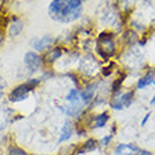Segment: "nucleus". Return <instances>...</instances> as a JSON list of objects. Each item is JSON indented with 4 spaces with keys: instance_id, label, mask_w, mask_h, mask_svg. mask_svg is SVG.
<instances>
[{
    "instance_id": "1",
    "label": "nucleus",
    "mask_w": 155,
    "mask_h": 155,
    "mask_svg": "<svg viewBox=\"0 0 155 155\" xmlns=\"http://www.w3.org/2000/svg\"><path fill=\"white\" fill-rule=\"evenodd\" d=\"M82 12V0H52L48 7L51 18L61 23L76 20Z\"/></svg>"
},
{
    "instance_id": "2",
    "label": "nucleus",
    "mask_w": 155,
    "mask_h": 155,
    "mask_svg": "<svg viewBox=\"0 0 155 155\" xmlns=\"http://www.w3.org/2000/svg\"><path fill=\"white\" fill-rule=\"evenodd\" d=\"M37 83H38V81H31V82H28V83L17 86L16 89H13L12 93H10V100H12V102H20V100L25 99L27 94H28V92L33 89L34 85H37Z\"/></svg>"
},
{
    "instance_id": "3",
    "label": "nucleus",
    "mask_w": 155,
    "mask_h": 155,
    "mask_svg": "<svg viewBox=\"0 0 155 155\" xmlns=\"http://www.w3.org/2000/svg\"><path fill=\"white\" fill-rule=\"evenodd\" d=\"M24 65L28 69V72H35L41 65V58L38 54L35 52H27L24 55Z\"/></svg>"
},
{
    "instance_id": "4",
    "label": "nucleus",
    "mask_w": 155,
    "mask_h": 155,
    "mask_svg": "<svg viewBox=\"0 0 155 155\" xmlns=\"http://www.w3.org/2000/svg\"><path fill=\"white\" fill-rule=\"evenodd\" d=\"M54 44V38L51 35H44V37L41 38H34L31 41V45H33V48L35 51H47V49Z\"/></svg>"
},
{
    "instance_id": "5",
    "label": "nucleus",
    "mask_w": 155,
    "mask_h": 155,
    "mask_svg": "<svg viewBox=\"0 0 155 155\" xmlns=\"http://www.w3.org/2000/svg\"><path fill=\"white\" fill-rule=\"evenodd\" d=\"M133 92H128V93H124V94H120L117 97L113 100V109L116 110H121L124 109L126 106H128L131 103V99H133Z\"/></svg>"
},
{
    "instance_id": "6",
    "label": "nucleus",
    "mask_w": 155,
    "mask_h": 155,
    "mask_svg": "<svg viewBox=\"0 0 155 155\" xmlns=\"http://www.w3.org/2000/svg\"><path fill=\"white\" fill-rule=\"evenodd\" d=\"M82 106H83V102L81 100V102H76V103H69V104L65 106L62 110H64V113H66L68 116L74 117V116H78L79 113H81Z\"/></svg>"
},
{
    "instance_id": "7",
    "label": "nucleus",
    "mask_w": 155,
    "mask_h": 155,
    "mask_svg": "<svg viewBox=\"0 0 155 155\" xmlns=\"http://www.w3.org/2000/svg\"><path fill=\"white\" fill-rule=\"evenodd\" d=\"M72 134H74V126H72V123L71 121H66L65 124H64V127H62V131H61V135H59V143H64V141H66V140H69L71 137H72Z\"/></svg>"
},
{
    "instance_id": "8",
    "label": "nucleus",
    "mask_w": 155,
    "mask_h": 155,
    "mask_svg": "<svg viewBox=\"0 0 155 155\" xmlns=\"http://www.w3.org/2000/svg\"><path fill=\"white\" fill-rule=\"evenodd\" d=\"M138 152V148H135L134 145H118L116 148V155H137Z\"/></svg>"
},
{
    "instance_id": "9",
    "label": "nucleus",
    "mask_w": 155,
    "mask_h": 155,
    "mask_svg": "<svg viewBox=\"0 0 155 155\" xmlns=\"http://www.w3.org/2000/svg\"><path fill=\"white\" fill-rule=\"evenodd\" d=\"M21 30H23V21L18 20V18H14L12 21V24L8 25V33L12 37H16L18 34L21 33Z\"/></svg>"
},
{
    "instance_id": "10",
    "label": "nucleus",
    "mask_w": 155,
    "mask_h": 155,
    "mask_svg": "<svg viewBox=\"0 0 155 155\" xmlns=\"http://www.w3.org/2000/svg\"><path fill=\"white\" fill-rule=\"evenodd\" d=\"M94 90H96V85H90L87 86L83 92L81 93V100L83 103H87L90 102V99L93 97V94H94Z\"/></svg>"
},
{
    "instance_id": "11",
    "label": "nucleus",
    "mask_w": 155,
    "mask_h": 155,
    "mask_svg": "<svg viewBox=\"0 0 155 155\" xmlns=\"http://www.w3.org/2000/svg\"><path fill=\"white\" fill-rule=\"evenodd\" d=\"M66 102L68 103H76V102H81V93H79V90L78 89H72L68 93L66 96Z\"/></svg>"
},
{
    "instance_id": "12",
    "label": "nucleus",
    "mask_w": 155,
    "mask_h": 155,
    "mask_svg": "<svg viewBox=\"0 0 155 155\" xmlns=\"http://www.w3.org/2000/svg\"><path fill=\"white\" fill-rule=\"evenodd\" d=\"M152 82H154V76H152V75H147V76L141 78V79L137 82V87H138V89H144L145 86H148L150 83H152Z\"/></svg>"
},
{
    "instance_id": "13",
    "label": "nucleus",
    "mask_w": 155,
    "mask_h": 155,
    "mask_svg": "<svg viewBox=\"0 0 155 155\" xmlns=\"http://www.w3.org/2000/svg\"><path fill=\"white\" fill-rule=\"evenodd\" d=\"M107 118H109V116L104 113V114H100L97 116V117L94 118V121H93V127L94 128H99V127H103L104 124H106L107 121Z\"/></svg>"
},
{
    "instance_id": "14",
    "label": "nucleus",
    "mask_w": 155,
    "mask_h": 155,
    "mask_svg": "<svg viewBox=\"0 0 155 155\" xmlns=\"http://www.w3.org/2000/svg\"><path fill=\"white\" fill-rule=\"evenodd\" d=\"M61 57V49H54L51 52H48V57H47V61L49 62H54L57 58Z\"/></svg>"
},
{
    "instance_id": "15",
    "label": "nucleus",
    "mask_w": 155,
    "mask_h": 155,
    "mask_svg": "<svg viewBox=\"0 0 155 155\" xmlns=\"http://www.w3.org/2000/svg\"><path fill=\"white\" fill-rule=\"evenodd\" d=\"M8 154L10 155H28L25 151H23L21 148H17V147H12L8 150Z\"/></svg>"
},
{
    "instance_id": "16",
    "label": "nucleus",
    "mask_w": 155,
    "mask_h": 155,
    "mask_svg": "<svg viewBox=\"0 0 155 155\" xmlns=\"http://www.w3.org/2000/svg\"><path fill=\"white\" fill-rule=\"evenodd\" d=\"M94 147H96L94 141H87V144H86L85 148H83V151H90V150H93Z\"/></svg>"
},
{
    "instance_id": "17",
    "label": "nucleus",
    "mask_w": 155,
    "mask_h": 155,
    "mask_svg": "<svg viewBox=\"0 0 155 155\" xmlns=\"http://www.w3.org/2000/svg\"><path fill=\"white\" fill-rule=\"evenodd\" d=\"M109 140H110V137H106V138H104V140H103V141H102V143H103V144H107V141H109Z\"/></svg>"
},
{
    "instance_id": "18",
    "label": "nucleus",
    "mask_w": 155,
    "mask_h": 155,
    "mask_svg": "<svg viewBox=\"0 0 155 155\" xmlns=\"http://www.w3.org/2000/svg\"><path fill=\"white\" fill-rule=\"evenodd\" d=\"M148 117H150V114H147V116H145V117H144V120H143V124H145V121H147V120H148Z\"/></svg>"
},
{
    "instance_id": "19",
    "label": "nucleus",
    "mask_w": 155,
    "mask_h": 155,
    "mask_svg": "<svg viewBox=\"0 0 155 155\" xmlns=\"http://www.w3.org/2000/svg\"><path fill=\"white\" fill-rule=\"evenodd\" d=\"M151 104H155V96H154V99L151 100Z\"/></svg>"
},
{
    "instance_id": "20",
    "label": "nucleus",
    "mask_w": 155,
    "mask_h": 155,
    "mask_svg": "<svg viewBox=\"0 0 155 155\" xmlns=\"http://www.w3.org/2000/svg\"><path fill=\"white\" fill-rule=\"evenodd\" d=\"M0 141H2V138H0Z\"/></svg>"
},
{
    "instance_id": "21",
    "label": "nucleus",
    "mask_w": 155,
    "mask_h": 155,
    "mask_svg": "<svg viewBox=\"0 0 155 155\" xmlns=\"http://www.w3.org/2000/svg\"><path fill=\"white\" fill-rule=\"evenodd\" d=\"M82 2H83V0H82Z\"/></svg>"
}]
</instances>
